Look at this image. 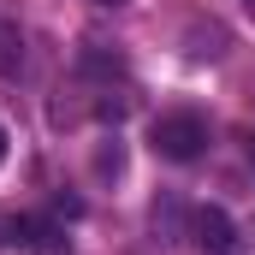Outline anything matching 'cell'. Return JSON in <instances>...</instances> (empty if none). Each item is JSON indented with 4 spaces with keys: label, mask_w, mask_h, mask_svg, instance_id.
Returning a JSON list of instances; mask_svg holds the SVG:
<instances>
[{
    "label": "cell",
    "mask_w": 255,
    "mask_h": 255,
    "mask_svg": "<svg viewBox=\"0 0 255 255\" xmlns=\"http://www.w3.org/2000/svg\"><path fill=\"white\" fill-rule=\"evenodd\" d=\"M250 160H255V142H250Z\"/></svg>",
    "instance_id": "obj_9"
},
{
    "label": "cell",
    "mask_w": 255,
    "mask_h": 255,
    "mask_svg": "<svg viewBox=\"0 0 255 255\" xmlns=\"http://www.w3.org/2000/svg\"><path fill=\"white\" fill-rule=\"evenodd\" d=\"M0 160H6V130H0Z\"/></svg>",
    "instance_id": "obj_7"
},
{
    "label": "cell",
    "mask_w": 255,
    "mask_h": 255,
    "mask_svg": "<svg viewBox=\"0 0 255 255\" xmlns=\"http://www.w3.org/2000/svg\"><path fill=\"white\" fill-rule=\"evenodd\" d=\"M24 71V36L18 24H0V77H18Z\"/></svg>",
    "instance_id": "obj_4"
},
{
    "label": "cell",
    "mask_w": 255,
    "mask_h": 255,
    "mask_svg": "<svg viewBox=\"0 0 255 255\" xmlns=\"http://www.w3.org/2000/svg\"><path fill=\"white\" fill-rule=\"evenodd\" d=\"M95 166H101V172H113V178H119V172H125V154H119V142H113V148H101V160H95Z\"/></svg>",
    "instance_id": "obj_5"
},
{
    "label": "cell",
    "mask_w": 255,
    "mask_h": 255,
    "mask_svg": "<svg viewBox=\"0 0 255 255\" xmlns=\"http://www.w3.org/2000/svg\"><path fill=\"white\" fill-rule=\"evenodd\" d=\"M95 6H125V0H95Z\"/></svg>",
    "instance_id": "obj_6"
},
{
    "label": "cell",
    "mask_w": 255,
    "mask_h": 255,
    "mask_svg": "<svg viewBox=\"0 0 255 255\" xmlns=\"http://www.w3.org/2000/svg\"><path fill=\"white\" fill-rule=\"evenodd\" d=\"M148 142H154L160 160H196V154L208 148V125H202L196 113H160V119L148 125Z\"/></svg>",
    "instance_id": "obj_1"
},
{
    "label": "cell",
    "mask_w": 255,
    "mask_h": 255,
    "mask_svg": "<svg viewBox=\"0 0 255 255\" xmlns=\"http://www.w3.org/2000/svg\"><path fill=\"white\" fill-rule=\"evenodd\" d=\"M148 220H154V238L160 244H184V202L178 196H154Z\"/></svg>",
    "instance_id": "obj_3"
},
{
    "label": "cell",
    "mask_w": 255,
    "mask_h": 255,
    "mask_svg": "<svg viewBox=\"0 0 255 255\" xmlns=\"http://www.w3.org/2000/svg\"><path fill=\"white\" fill-rule=\"evenodd\" d=\"M202 255H226V250H202Z\"/></svg>",
    "instance_id": "obj_8"
},
{
    "label": "cell",
    "mask_w": 255,
    "mask_h": 255,
    "mask_svg": "<svg viewBox=\"0 0 255 255\" xmlns=\"http://www.w3.org/2000/svg\"><path fill=\"white\" fill-rule=\"evenodd\" d=\"M196 238H202V250H226V255H238V226H232V214L226 208H196Z\"/></svg>",
    "instance_id": "obj_2"
}]
</instances>
